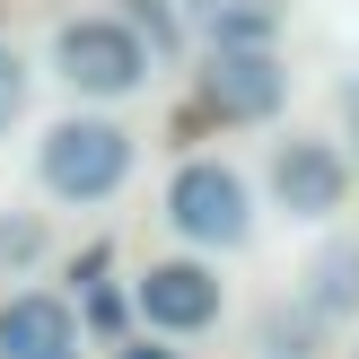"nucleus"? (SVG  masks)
I'll return each mask as SVG.
<instances>
[{
	"instance_id": "f257e3e1",
	"label": "nucleus",
	"mask_w": 359,
	"mask_h": 359,
	"mask_svg": "<svg viewBox=\"0 0 359 359\" xmlns=\"http://www.w3.org/2000/svg\"><path fill=\"white\" fill-rule=\"evenodd\" d=\"M132 167H140V140L114 114H62L35 140V184L53 202H114L132 184Z\"/></svg>"
},
{
	"instance_id": "f03ea898",
	"label": "nucleus",
	"mask_w": 359,
	"mask_h": 359,
	"mask_svg": "<svg viewBox=\"0 0 359 359\" xmlns=\"http://www.w3.org/2000/svg\"><path fill=\"white\" fill-rule=\"evenodd\" d=\"M158 70V53L140 44V27L123 9H88V18H62L53 27V79L79 88V97H140Z\"/></svg>"
},
{
	"instance_id": "7ed1b4c3",
	"label": "nucleus",
	"mask_w": 359,
	"mask_h": 359,
	"mask_svg": "<svg viewBox=\"0 0 359 359\" xmlns=\"http://www.w3.org/2000/svg\"><path fill=\"white\" fill-rule=\"evenodd\" d=\"M167 228L184 245H202V255L245 245L255 237V193H245V175L228 167V158H184V167L167 175Z\"/></svg>"
},
{
	"instance_id": "20e7f679",
	"label": "nucleus",
	"mask_w": 359,
	"mask_h": 359,
	"mask_svg": "<svg viewBox=\"0 0 359 359\" xmlns=\"http://www.w3.org/2000/svg\"><path fill=\"white\" fill-rule=\"evenodd\" d=\"M263 193H272V210H290V219H333V210L351 202V158L333 149L325 132H290L272 149V167H263Z\"/></svg>"
},
{
	"instance_id": "39448f33",
	"label": "nucleus",
	"mask_w": 359,
	"mask_h": 359,
	"mask_svg": "<svg viewBox=\"0 0 359 359\" xmlns=\"http://www.w3.org/2000/svg\"><path fill=\"white\" fill-rule=\"evenodd\" d=\"M193 97L219 123H272L290 105V70H280V53H202Z\"/></svg>"
},
{
	"instance_id": "423d86ee",
	"label": "nucleus",
	"mask_w": 359,
	"mask_h": 359,
	"mask_svg": "<svg viewBox=\"0 0 359 359\" xmlns=\"http://www.w3.org/2000/svg\"><path fill=\"white\" fill-rule=\"evenodd\" d=\"M132 307L149 316L158 333H210L219 325V272L202 255H175V263H149L132 290Z\"/></svg>"
},
{
	"instance_id": "0eeeda50",
	"label": "nucleus",
	"mask_w": 359,
	"mask_h": 359,
	"mask_svg": "<svg viewBox=\"0 0 359 359\" xmlns=\"http://www.w3.org/2000/svg\"><path fill=\"white\" fill-rule=\"evenodd\" d=\"M44 351H79V307L44 280L0 298V359H44Z\"/></svg>"
},
{
	"instance_id": "6e6552de",
	"label": "nucleus",
	"mask_w": 359,
	"mask_h": 359,
	"mask_svg": "<svg viewBox=\"0 0 359 359\" xmlns=\"http://www.w3.org/2000/svg\"><path fill=\"white\" fill-rule=\"evenodd\" d=\"M298 298H307L325 325H351L359 316V237H325L298 272Z\"/></svg>"
},
{
	"instance_id": "1a4fd4ad",
	"label": "nucleus",
	"mask_w": 359,
	"mask_h": 359,
	"mask_svg": "<svg viewBox=\"0 0 359 359\" xmlns=\"http://www.w3.org/2000/svg\"><path fill=\"white\" fill-rule=\"evenodd\" d=\"M193 18H202L210 53H272L290 27V0H202Z\"/></svg>"
},
{
	"instance_id": "9d476101",
	"label": "nucleus",
	"mask_w": 359,
	"mask_h": 359,
	"mask_svg": "<svg viewBox=\"0 0 359 359\" xmlns=\"http://www.w3.org/2000/svg\"><path fill=\"white\" fill-rule=\"evenodd\" d=\"M333 325L307 307V298H280V307H255V351L263 359H325Z\"/></svg>"
},
{
	"instance_id": "9b49d317",
	"label": "nucleus",
	"mask_w": 359,
	"mask_h": 359,
	"mask_svg": "<svg viewBox=\"0 0 359 359\" xmlns=\"http://www.w3.org/2000/svg\"><path fill=\"white\" fill-rule=\"evenodd\" d=\"M27 97H35V70L18 44H0V132H18L27 123Z\"/></svg>"
},
{
	"instance_id": "f8f14e48",
	"label": "nucleus",
	"mask_w": 359,
	"mask_h": 359,
	"mask_svg": "<svg viewBox=\"0 0 359 359\" xmlns=\"http://www.w3.org/2000/svg\"><path fill=\"white\" fill-rule=\"evenodd\" d=\"M0 263H44V210H9L0 219Z\"/></svg>"
},
{
	"instance_id": "ddd939ff",
	"label": "nucleus",
	"mask_w": 359,
	"mask_h": 359,
	"mask_svg": "<svg viewBox=\"0 0 359 359\" xmlns=\"http://www.w3.org/2000/svg\"><path fill=\"white\" fill-rule=\"evenodd\" d=\"M123 18H132V27H140V44H149V53H175V44H184V27H175V18H167V0H132V9H123Z\"/></svg>"
},
{
	"instance_id": "4468645a",
	"label": "nucleus",
	"mask_w": 359,
	"mask_h": 359,
	"mask_svg": "<svg viewBox=\"0 0 359 359\" xmlns=\"http://www.w3.org/2000/svg\"><path fill=\"white\" fill-rule=\"evenodd\" d=\"M88 325H97V333H114V351H123V325H132V298H114L105 280H88Z\"/></svg>"
},
{
	"instance_id": "2eb2a0df",
	"label": "nucleus",
	"mask_w": 359,
	"mask_h": 359,
	"mask_svg": "<svg viewBox=\"0 0 359 359\" xmlns=\"http://www.w3.org/2000/svg\"><path fill=\"white\" fill-rule=\"evenodd\" d=\"M114 359H184V351H167V342H123Z\"/></svg>"
},
{
	"instance_id": "dca6fc26",
	"label": "nucleus",
	"mask_w": 359,
	"mask_h": 359,
	"mask_svg": "<svg viewBox=\"0 0 359 359\" xmlns=\"http://www.w3.org/2000/svg\"><path fill=\"white\" fill-rule=\"evenodd\" d=\"M351 114H359V70H351Z\"/></svg>"
},
{
	"instance_id": "f3484780",
	"label": "nucleus",
	"mask_w": 359,
	"mask_h": 359,
	"mask_svg": "<svg viewBox=\"0 0 359 359\" xmlns=\"http://www.w3.org/2000/svg\"><path fill=\"white\" fill-rule=\"evenodd\" d=\"M44 359H79V351H44Z\"/></svg>"
},
{
	"instance_id": "a211bd4d",
	"label": "nucleus",
	"mask_w": 359,
	"mask_h": 359,
	"mask_svg": "<svg viewBox=\"0 0 359 359\" xmlns=\"http://www.w3.org/2000/svg\"><path fill=\"white\" fill-rule=\"evenodd\" d=\"M193 9H202V0H193Z\"/></svg>"
}]
</instances>
